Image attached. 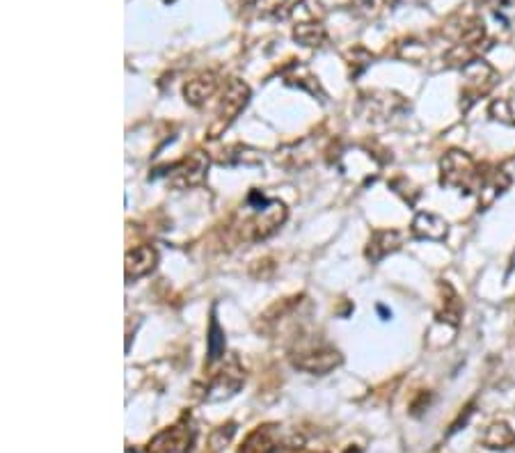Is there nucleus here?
<instances>
[{"label": "nucleus", "instance_id": "17", "mask_svg": "<svg viewBox=\"0 0 515 453\" xmlns=\"http://www.w3.org/2000/svg\"><path fill=\"white\" fill-rule=\"evenodd\" d=\"M206 346H209V362H218L225 355V332L220 328L216 319H211L209 337H206Z\"/></svg>", "mask_w": 515, "mask_h": 453}, {"label": "nucleus", "instance_id": "5", "mask_svg": "<svg viewBox=\"0 0 515 453\" xmlns=\"http://www.w3.org/2000/svg\"><path fill=\"white\" fill-rule=\"evenodd\" d=\"M248 99H250V87L243 81H239V78H232V81L225 85L223 101H220L218 113H216V122L211 126L213 138H218V135L241 115V110L248 106Z\"/></svg>", "mask_w": 515, "mask_h": 453}, {"label": "nucleus", "instance_id": "4", "mask_svg": "<svg viewBox=\"0 0 515 453\" xmlns=\"http://www.w3.org/2000/svg\"><path fill=\"white\" fill-rule=\"evenodd\" d=\"M497 81H499V74L490 62L481 58L467 62L463 67V92H461L465 108L470 106V103L479 101L481 97H486V94L497 85Z\"/></svg>", "mask_w": 515, "mask_h": 453}, {"label": "nucleus", "instance_id": "12", "mask_svg": "<svg viewBox=\"0 0 515 453\" xmlns=\"http://www.w3.org/2000/svg\"><path fill=\"white\" fill-rule=\"evenodd\" d=\"M481 444L486 449H493V451L511 449V447H515L513 428L506 424V421H495V424H490L486 431H483Z\"/></svg>", "mask_w": 515, "mask_h": 453}, {"label": "nucleus", "instance_id": "11", "mask_svg": "<svg viewBox=\"0 0 515 453\" xmlns=\"http://www.w3.org/2000/svg\"><path fill=\"white\" fill-rule=\"evenodd\" d=\"M403 234L396 232V229H378V232L371 234L369 245H367V259L371 264L385 259L387 254H392L401 248Z\"/></svg>", "mask_w": 515, "mask_h": 453}, {"label": "nucleus", "instance_id": "14", "mask_svg": "<svg viewBox=\"0 0 515 453\" xmlns=\"http://www.w3.org/2000/svg\"><path fill=\"white\" fill-rule=\"evenodd\" d=\"M293 37H296V42H300L303 46H321L326 42V28L321 26V23H300L293 30Z\"/></svg>", "mask_w": 515, "mask_h": 453}, {"label": "nucleus", "instance_id": "10", "mask_svg": "<svg viewBox=\"0 0 515 453\" xmlns=\"http://www.w3.org/2000/svg\"><path fill=\"white\" fill-rule=\"evenodd\" d=\"M412 234L422 238V241H445L449 234V225L447 220L435 216V213L422 211L412 220Z\"/></svg>", "mask_w": 515, "mask_h": 453}, {"label": "nucleus", "instance_id": "2", "mask_svg": "<svg viewBox=\"0 0 515 453\" xmlns=\"http://www.w3.org/2000/svg\"><path fill=\"white\" fill-rule=\"evenodd\" d=\"M293 367L307 373H330L335 367L342 364V355H339L337 348H332L326 341H316V339H307L300 341L296 346V351L291 353Z\"/></svg>", "mask_w": 515, "mask_h": 453}, {"label": "nucleus", "instance_id": "8", "mask_svg": "<svg viewBox=\"0 0 515 453\" xmlns=\"http://www.w3.org/2000/svg\"><path fill=\"white\" fill-rule=\"evenodd\" d=\"M277 447H280V431L277 426L266 424L245 437L239 453H275Z\"/></svg>", "mask_w": 515, "mask_h": 453}, {"label": "nucleus", "instance_id": "15", "mask_svg": "<svg viewBox=\"0 0 515 453\" xmlns=\"http://www.w3.org/2000/svg\"><path fill=\"white\" fill-rule=\"evenodd\" d=\"M303 0H259V12L271 19H284L296 10Z\"/></svg>", "mask_w": 515, "mask_h": 453}, {"label": "nucleus", "instance_id": "3", "mask_svg": "<svg viewBox=\"0 0 515 453\" xmlns=\"http://www.w3.org/2000/svg\"><path fill=\"white\" fill-rule=\"evenodd\" d=\"M250 197L257 202L255 218L245 222L243 238L245 241H264V238L275 234L277 227L287 220V209H284L282 202H268L259 193H252Z\"/></svg>", "mask_w": 515, "mask_h": 453}, {"label": "nucleus", "instance_id": "6", "mask_svg": "<svg viewBox=\"0 0 515 453\" xmlns=\"http://www.w3.org/2000/svg\"><path fill=\"white\" fill-rule=\"evenodd\" d=\"M245 380V371L241 367L239 357H229L225 367L211 378L209 389H206V401H223L239 392Z\"/></svg>", "mask_w": 515, "mask_h": 453}, {"label": "nucleus", "instance_id": "13", "mask_svg": "<svg viewBox=\"0 0 515 453\" xmlns=\"http://www.w3.org/2000/svg\"><path fill=\"white\" fill-rule=\"evenodd\" d=\"M218 85L220 81L216 74H202L193 78V81L184 87V97L188 103H193V106H200V103H204L206 99L216 94Z\"/></svg>", "mask_w": 515, "mask_h": 453}, {"label": "nucleus", "instance_id": "9", "mask_svg": "<svg viewBox=\"0 0 515 453\" xmlns=\"http://www.w3.org/2000/svg\"><path fill=\"white\" fill-rule=\"evenodd\" d=\"M158 261V252L152 248V245H140V248L131 250L126 254V280H140L152 273L156 268Z\"/></svg>", "mask_w": 515, "mask_h": 453}, {"label": "nucleus", "instance_id": "16", "mask_svg": "<svg viewBox=\"0 0 515 453\" xmlns=\"http://www.w3.org/2000/svg\"><path fill=\"white\" fill-rule=\"evenodd\" d=\"M488 113H490V117L495 119V122L515 126V97L495 99L493 103H490Z\"/></svg>", "mask_w": 515, "mask_h": 453}, {"label": "nucleus", "instance_id": "1", "mask_svg": "<svg viewBox=\"0 0 515 453\" xmlns=\"http://www.w3.org/2000/svg\"><path fill=\"white\" fill-rule=\"evenodd\" d=\"M486 168L479 165L470 154L465 151L451 149L440 161V184L454 190H461L465 195L481 193L488 179Z\"/></svg>", "mask_w": 515, "mask_h": 453}, {"label": "nucleus", "instance_id": "7", "mask_svg": "<svg viewBox=\"0 0 515 453\" xmlns=\"http://www.w3.org/2000/svg\"><path fill=\"white\" fill-rule=\"evenodd\" d=\"M172 174H170V186L186 190V188H195L202 186L206 179V170H209V156L202 154V151H195L190 154L184 161L172 165Z\"/></svg>", "mask_w": 515, "mask_h": 453}]
</instances>
